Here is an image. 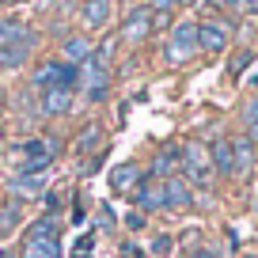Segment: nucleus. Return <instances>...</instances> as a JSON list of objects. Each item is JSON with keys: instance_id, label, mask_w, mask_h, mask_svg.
Listing matches in <instances>:
<instances>
[{"instance_id": "nucleus-22", "label": "nucleus", "mask_w": 258, "mask_h": 258, "mask_svg": "<svg viewBox=\"0 0 258 258\" xmlns=\"http://www.w3.org/2000/svg\"><path fill=\"white\" fill-rule=\"evenodd\" d=\"M247 141H250V145H258V99L247 106Z\"/></svg>"}, {"instance_id": "nucleus-9", "label": "nucleus", "mask_w": 258, "mask_h": 258, "mask_svg": "<svg viewBox=\"0 0 258 258\" xmlns=\"http://www.w3.org/2000/svg\"><path fill=\"white\" fill-rule=\"evenodd\" d=\"M137 182H141V167H137V163H118V167L110 171V186H114V194H129Z\"/></svg>"}, {"instance_id": "nucleus-15", "label": "nucleus", "mask_w": 258, "mask_h": 258, "mask_svg": "<svg viewBox=\"0 0 258 258\" xmlns=\"http://www.w3.org/2000/svg\"><path fill=\"white\" fill-rule=\"evenodd\" d=\"M209 156H213V167H217L220 175H235V156H232V141H217Z\"/></svg>"}, {"instance_id": "nucleus-8", "label": "nucleus", "mask_w": 258, "mask_h": 258, "mask_svg": "<svg viewBox=\"0 0 258 258\" xmlns=\"http://www.w3.org/2000/svg\"><path fill=\"white\" fill-rule=\"evenodd\" d=\"M46 190V175H19L12 182V202H31Z\"/></svg>"}, {"instance_id": "nucleus-2", "label": "nucleus", "mask_w": 258, "mask_h": 258, "mask_svg": "<svg viewBox=\"0 0 258 258\" xmlns=\"http://www.w3.org/2000/svg\"><path fill=\"white\" fill-rule=\"evenodd\" d=\"M182 171H186V178H190L194 186H209L213 182V156H209V148L186 145L182 148Z\"/></svg>"}, {"instance_id": "nucleus-24", "label": "nucleus", "mask_w": 258, "mask_h": 258, "mask_svg": "<svg viewBox=\"0 0 258 258\" xmlns=\"http://www.w3.org/2000/svg\"><path fill=\"white\" fill-rule=\"evenodd\" d=\"M156 27H171V16L167 12H152V31Z\"/></svg>"}, {"instance_id": "nucleus-18", "label": "nucleus", "mask_w": 258, "mask_h": 258, "mask_svg": "<svg viewBox=\"0 0 258 258\" xmlns=\"http://www.w3.org/2000/svg\"><path fill=\"white\" fill-rule=\"evenodd\" d=\"M23 23H12V19H4L0 23V49H8V46H23Z\"/></svg>"}, {"instance_id": "nucleus-20", "label": "nucleus", "mask_w": 258, "mask_h": 258, "mask_svg": "<svg viewBox=\"0 0 258 258\" xmlns=\"http://www.w3.org/2000/svg\"><path fill=\"white\" fill-rule=\"evenodd\" d=\"M23 61H27V46H8V49H0V64H4V69H19Z\"/></svg>"}, {"instance_id": "nucleus-19", "label": "nucleus", "mask_w": 258, "mask_h": 258, "mask_svg": "<svg viewBox=\"0 0 258 258\" xmlns=\"http://www.w3.org/2000/svg\"><path fill=\"white\" fill-rule=\"evenodd\" d=\"M19 213H23V202H8L0 209V235H8L12 228L19 224Z\"/></svg>"}, {"instance_id": "nucleus-7", "label": "nucleus", "mask_w": 258, "mask_h": 258, "mask_svg": "<svg viewBox=\"0 0 258 258\" xmlns=\"http://www.w3.org/2000/svg\"><path fill=\"white\" fill-rule=\"evenodd\" d=\"M23 258H61V243L57 235H27Z\"/></svg>"}, {"instance_id": "nucleus-14", "label": "nucleus", "mask_w": 258, "mask_h": 258, "mask_svg": "<svg viewBox=\"0 0 258 258\" xmlns=\"http://www.w3.org/2000/svg\"><path fill=\"white\" fill-rule=\"evenodd\" d=\"M69 106H73V91H64V88H49L42 95V110L46 114H64Z\"/></svg>"}, {"instance_id": "nucleus-27", "label": "nucleus", "mask_w": 258, "mask_h": 258, "mask_svg": "<svg viewBox=\"0 0 258 258\" xmlns=\"http://www.w3.org/2000/svg\"><path fill=\"white\" fill-rule=\"evenodd\" d=\"M247 12H258V0H247Z\"/></svg>"}, {"instance_id": "nucleus-28", "label": "nucleus", "mask_w": 258, "mask_h": 258, "mask_svg": "<svg viewBox=\"0 0 258 258\" xmlns=\"http://www.w3.org/2000/svg\"><path fill=\"white\" fill-rule=\"evenodd\" d=\"M0 258H12V254H8V250H0Z\"/></svg>"}, {"instance_id": "nucleus-1", "label": "nucleus", "mask_w": 258, "mask_h": 258, "mask_svg": "<svg viewBox=\"0 0 258 258\" xmlns=\"http://www.w3.org/2000/svg\"><path fill=\"white\" fill-rule=\"evenodd\" d=\"M110 53H114V38L103 42L99 46V53L91 57V61H84V91H88V99H106V91H110Z\"/></svg>"}, {"instance_id": "nucleus-6", "label": "nucleus", "mask_w": 258, "mask_h": 258, "mask_svg": "<svg viewBox=\"0 0 258 258\" xmlns=\"http://www.w3.org/2000/svg\"><path fill=\"white\" fill-rule=\"evenodd\" d=\"M228 23H202L198 27V49H205V53H220V49H228Z\"/></svg>"}, {"instance_id": "nucleus-10", "label": "nucleus", "mask_w": 258, "mask_h": 258, "mask_svg": "<svg viewBox=\"0 0 258 258\" xmlns=\"http://www.w3.org/2000/svg\"><path fill=\"white\" fill-rule=\"evenodd\" d=\"M110 8H114L110 0H88V4H84V12H80L84 27H88V31H99V27L110 19Z\"/></svg>"}, {"instance_id": "nucleus-11", "label": "nucleus", "mask_w": 258, "mask_h": 258, "mask_svg": "<svg viewBox=\"0 0 258 258\" xmlns=\"http://www.w3.org/2000/svg\"><path fill=\"white\" fill-rule=\"evenodd\" d=\"M137 202H141V209H148V213L163 209V205H167V190H163V182H145L141 194H137Z\"/></svg>"}, {"instance_id": "nucleus-17", "label": "nucleus", "mask_w": 258, "mask_h": 258, "mask_svg": "<svg viewBox=\"0 0 258 258\" xmlns=\"http://www.w3.org/2000/svg\"><path fill=\"white\" fill-rule=\"evenodd\" d=\"M64 53H69V61H91V57H95V46H91L88 34H76V38L64 42Z\"/></svg>"}, {"instance_id": "nucleus-26", "label": "nucleus", "mask_w": 258, "mask_h": 258, "mask_svg": "<svg viewBox=\"0 0 258 258\" xmlns=\"http://www.w3.org/2000/svg\"><path fill=\"white\" fill-rule=\"evenodd\" d=\"M171 250V239H156V254H167Z\"/></svg>"}, {"instance_id": "nucleus-21", "label": "nucleus", "mask_w": 258, "mask_h": 258, "mask_svg": "<svg viewBox=\"0 0 258 258\" xmlns=\"http://www.w3.org/2000/svg\"><path fill=\"white\" fill-rule=\"evenodd\" d=\"M99 137H103V133H99V125H88V133H80V137H76V152L88 156L91 148L99 145Z\"/></svg>"}, {"instance_id": "nucleus-5", "label": "nucleus", "mask_w": 258, "mask_h": 258, "mask_svg": "<svg viewBox=\"0 0 258 258\" xmlns=\"http://www.w3.org/2000/svg\"><path fill=\"white\" fill-rule=\"evenodd\" d=\"M152 34V12L148 8H133L125 19V27H121V38L129 42V46H141V42Z\"/></svg>"}, {"instance_id": "nucleus-23", "label": "nucleus", "mask_w": 258, "mask_h": 258, "mask_svg": "<svg viewBox=\"0 0 258 258\" xmlns=\"http://www.w3.org/2000/svg\"><path fill=\"white\" fill-rule=\"evenodd\" d=\"M182 4H186V0H148L145 8H148V12H167V16H171V12L182 8Z\"/></svg>"}, {"instance_id": "nucleus-25", "label": "nucleus", "mask_w": 258, "mask_h": 258, "mask_svg": "<svg viewBox=\"0 0 258 258\" xmlns=\"http://www.w3.org/2000/svg\"><path fill=\"white\" fill-rule=\"evenodd\" d=\"M220 8H232V12H247V0H220Z\"/></svg>"}, {"instance_id": "nucleus-3", "label": "nucleus", "mask_w": 258, "mask_h": 258, "mask_svg": "<svg viewBox=\"0 0 258 258\" xmlns=\"http://www.w3.org/2000/svg\"><path fill=\"white\" fill-rule=\"evenodd\" d=\"M194 53H198V27L178 23L175 31H171V42H167V61L171 64H186Z\"/></svg>"}, {"instance_id": "nucleus-13", "label": "nucleus", "mask_w": 258, "mask_h": 258, "mask_svg": "<svg viewBox=\"0 0 258 258\" xmlns=\"http://www.w3.org/2000/svg\"><path fill=\"white\" fill-rule=\"evenodd\" d=\"M163 190H167V205H178V209L194 205V194H190V186H186L182 178H175V175H171L167 182H163Z\"/></svg>"}, {"instance_id": "nucleus-16", "label": "nucleus", "mask_w": 258, "mask_h": 258, "mask_svg": "<svg viewBox=\"0 0 258 258\" xmlns=\"http://www.w3.org/2000/svg\"><path fill=\"white\" fill-rule=\"evenodd\" d=\"M178 167H182V152H178V148H163V152L152 160V171H156V175H163V182H167L171 171H178Z\"/></svg>"}, {"instance_id": "nucleus-4", "label": "nucleus", "mask_w": 258, "mask_h": 258, "mask_svg": "<svg viewBox=\"0 0 258 258\" xmlns=\"http://www.w3.org/2000/svg\"><path fill=\"white\" fill-rule=\"evenodd\" d=\"M34 80L42 84V88H64V91H73L76 88V80H80V69L76 64H61V61H49L46 69H38L34 73Z\"/></svg>"}, {"instance_id": "nucleus-12", "label": "nucleus", "mask_w": 258, "mask_h": 258, "mask_svg": "<svg viewBox=\"0 0 258 258\" xmlns=\"http://www.w3.org/2000/svg\"><path fill=\"white\" fill-rule=\"evenodd\" d=\"M232 156H235V175H247L254 167V145L247 137H235L232 141Z\"/></svg>"}]
</instances>
